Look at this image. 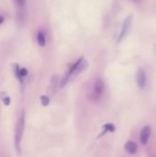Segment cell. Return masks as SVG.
<instances>
[{"instance_id":"obj_1","label":"cell","mask_w":156,"mask_h":157,"mask_svg":"<svg viewBox=\"0 0 156 157\" xmlns=\"http://www.w3.org/2000/svg\"><path fill=\"white\" fill-rule=\"evenodd\" d=\"M25 120H26L25 111L22 110L16 123L15 135H14V146H15L17 155H20V153H21V142H22L24 130H25Z\"/></svg>"},{"instance_id":"obj_2","label":"cell","mask_w":156,"mask_h":157,"mask_svg":"<svg viewBox=\"0 0 156 157\" xmlns=\"http://www.w3.org/2000/svg\"><path fill=\"white\" fill-rule=\"evenodd\" d=\"M131 21H132V16H131V15L128 16V17L125 18V20H124V22H123V25H122L121 32H120V36H119V39H118V42H120V41L127 36L128 31H129V29H130V27H131Z\"/></svg>"},{"instance_id":"obj_3","label":"cell","mask_w":156,"mask_h":157,"mask_svg":"<svg viewBox=\"0 0 156 157\" xmlns=\"http://www.w3.org/2000/svg\"><path fill=\"white\" fill-rule=\"evenodd\" d=\"M13 68H14L15 76L19 81V83L22 85L23 82H24L25 77L28 75V70L26 68H24V67H20L18 64H14L13 65Z\"/></svg>"},{"instance_id":"obj_4","label":"cell","mask_w":156,"mask_h":157,"mask_svg":"<svg viewBox=\"0 0 156 157\" xmlns=\"http://www.w3.org/2000/svg\"><path fill=\"white\" fill-rule=\"evenodd\" d=\"M136 80H137V84L138 86L141 89H144L146 86V73L143 70V68L140 67L137 71V75H136Z\"/></svg>"},{"instance_id":"obj_5","label":"cell","mask_w":156,"mask_h":157,"mask_svg":"<svg viewBox=\"0 0 156 157\" xmlns=\"http://www.w3.org/2000/svg\"><path fill=\"white\" fill-rule=\"evenodd\" d=\"M151 133H152L151 126H145L143 128V130L141 131V133H140V141H141L142 144L145 145L148 143Z\"/></svg>"},{"instance_id":"obj_6","label":"cell","mask_w":156,"mask_h":157,"mask_svg":"<svg viewBox=\"0 0 156 157\" xmlns=\"http://www.w3.org/2000/svg\"><path fill=\"white\" fill-rule=\"evenodd\" d=\"M124 148H125L126 152L129 153L130 155H134L138 151V145L133 141H128V142H126V144H124Z\"/></svg>"},{"instance_id":"obj_7","label":"cell","mask_w":156,"mask_h":157,"mask_svg":"<svg viewBox=\"0 0 156 157\" xmlns=\"http://www.w3.org/2000/svg\"><path fill=\"white\" fill-rule=\"evenodd\" d=\"M104 91V83L101 80H98L96 82L95 86H94V92L97 96H101L102 93Z\"/></svg>"},{"instance_id":"obj_8","label":"cell","mask_w":156,"mask_h":157,"mask_svg":"<svg viewBox=\"0 0 156 157\" xmlns=\"http://www.w3.org/2000/svg\"><path fill=\"white\" fill-rule=\"evenodd\" d=\"M37 42L40 47H44L46 45V37L42 31H39L37 34Z\"/></svg>"},{"instance_id":"obj_9","label":"cell","mask_w":156,"mask_h":157,"mask_svg":"<svg viewBox=\"0 0 156 157\" xmlns=\"http://www.w3.org/2000/svg\"><path fill=\"white\" fill-rule=\"evenodd\" d=\"M103 130H104V132L98 136V137H101V136H103L104 134H106L108 132H113L114 131H115V126L113 125V124H111V123H107V124H105L104 126H103Z\"/></svg>"},{"instance_id":"obj_10","label":"cell","mask_w":156,"mask_h":157,"mask_svg":"<svg viewBox=\"0 0 156 157\" xmlns=\"http://www.w3.org/2000/svg\"><path fill=\"white\" fill-rule=\"evenodd\" d=\"M59 84V79H58V76L57 75H53L51 79V92H55V89H56V86H58Z\"/></svg>"},{"instance_id":"obj_11","label":"cell","mask_w":156,"mask_h":157,"mask_svg":"<svg viewBox=\"0 0 156 157\" xmlns=\"http://www.w3.org/2000/svg\"><path fill=\"white\" fill-rule=\"evenodd\" d=\"M1 98H2V101L5 104V106H9V104L11 102V99H10L9 96L6 93H2L1 94Z\"/></svg>"},{"instance_id":"obj_12","label":"cell","mask_w":156,"mask_h":157,"mask_svg":"<svg viewBox=\"0 0 156 157\" xmlns=\"http://www.w3.org/2000/svg\"><path fill=\"white\" fill-rule=\"evenodd\" d=\"M40 102L43 107H47L50 104V98L46 95H42L40 96Z\"/></svg>"},{"instance_id":"obj_13","label":"cell","mask_w":156,"mask_h":157,"mask_svg":"<svg viewBox=\"0 0 156 157\" xmlns=\"http://www.w3.org/2000/svg\"><path fill=\"white\" fill-rule=\"evenodd\" d=\"M15 3L19 8H23L26 6V0H15Z\"/></svg>"},{"instance_id":"obj_14","label":"cell","mask_w":156,"mask_h":157,"mask_svg":"<svg viewBox=\"0 0 156 157\" xmlns=\"http://www.w3.org/2000/svg\"><path fill=\"white\" fill-rule=\"evenodd\" d=\"M4 21H5V18H4V17H2V16L0 15V24L4 23Z\"/></svg>"}]
</instances>
